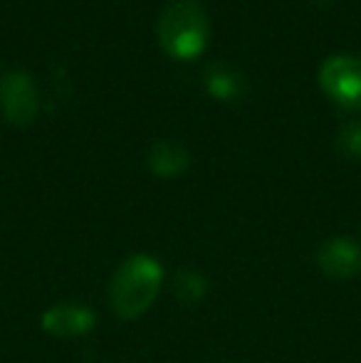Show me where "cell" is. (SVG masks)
Segmentation results:
<instances>
[{
	"mask_svg": "<svg viewBox=\"0 0 361 363\" xmlns=\"http://www.w3.org/2000/svg\"><path fill=\"white\" fill-rule=\"evenodd\" d=\"M211 38L208 13L198 0H169L156 23V40L174 60H196Z\"/></svg>",
	"mask_w": 361,
	"mask_h": 363,
	"instance_id": "cell-1",
	"label": "cell"
},
{
	"mask_svg": "<svg viewBox=\"0 0 361 363\" xmlns=\"http://www.w3.org/2000/svg\"><path fill=\"white\" fill-rule=\"evenodd\" d=\"M161 279H164V269L159 259L151 255H131L129 259H124L109 287L114 314L124 321L141 316L154 304L161 289Z\"/></svg>",
	"mask_w": 361,
	"mask_h": 363,
	"instance_id": "cell-2",
	"label": "cell"
},
{
	"mask_svg": "<svg viewBox=\"0 0 361 363\" xmlns=\"http://www.w3.org/2000/svg\"><path fill=\"white\" fill-rule=\"evenodd\" d=\"M319 84L324 94L347 111L361 109V57L332 55L319 67Z\"/></svg>",
	"mask_w": 361,
	"mask_h": 363,
	"instance_id": "cell-3",
	"label": "cell"
},
{
	"mask_svg": "<svg viewBox=\"0 0 361 363\" xmlns=\"http://www.w3.org/2000/svg\"><path fill=\"white\" fill-rule=\"evenodd\" d=\"M38 86L28 72L10 69L0 77V111L15 126H30L38 116Z\"/></svg>",
	"mask_w": 361,
	"mask_h": 363,
	"instance_id": "cell-4",
	"label": "cell"
},
{
	"mask_svg": "<svg viewBox=\"0 0 361 363\" xmlns=\"http://www.w3.org/2000/svg\"><path fill=\"white\" fill-rule=\"evenodd\" d=\"M317 264L334 279H349L361 269V250L352 238H332L319 247Z\"/></svg>",
	"mask_w": 361,
	"mask_h": 363,
	"instance_id": "cell-5",
	"label": "cell"
},
{
	"mask_svg": "<svg viewBox=\"0 0 361 363\" xmlns=\"http://www.w3.org/2000/svg\"><path fill=\"white\" fill-rule=\"evenodd\" d=\"M43 329L55 339H77L94 329V314L79 304H57L43 314Z\"/></svg>",
	"mask_w": 361,
	"mask_h": 363,
	"instance_id": "cell-6",
	"label": "cell"
},
{
	"mask_svg": "<svg viewBox=\"0 0 361 363\" xmlns=\"http://www.w3.org/2000/svg\"><path fill=\"white\" fill-rule=\"evenodd\" d=\"M203 82L211 96L221 101H235L248 91V82L240 69L226 62H211L203 72Z\"/></svg>",
	"mask_w": 361,
	"mask_h": 363,
	"instance_id": "cell-7",
	"label": "cell"
},
{
	"mask_svg": "<svg viewBox=\"0 0 361 363\" xmlns=\"http://www.w3.org/2000/svg\"><path fill=\"white\" fill-rule=\"evenodd\" d=\"M191 163V156L181 144H174V141H159V144L151 146L149 151V168L151 173L161 178H176L181 176L183 171Z\"/></svg>",
	"mask_w": 361,
	"mask_h": 363,
	"instance_id": "cell-8",
	"label": "cell"
},
{
	"mask_svg": "<svg viewBox=\"0 0 361 363\" xmlns=\"http://www.w3.org/2000/svg\"><path fill=\"white\" fill-rule=\"evenodd\" d=\"M174 291L181 301H186V304H196V301H201L203 296H206V279H203L198 272L186 269V272L176 274Z\"/></svg>",
	"mask_w": 361,
	"mask_h": 363,
	"instance_id": "cell-9",
	"label": "cell"
},
{
	"mask_svg": "<svg viewBox=\"0 0 361 363\" xmlns=\"http://www.w3.org/2000/svg\"><path fill=\"white\" fill-rule=\"evenodd\" d=\"M337 151L344 158H361V124L349 121L337 134Z\"/></svg>",
	"mask_w": 361,
	"mask_h": 363,
	"instance_id": "cell-10",
	"label": "cell"
}]
</instances>
